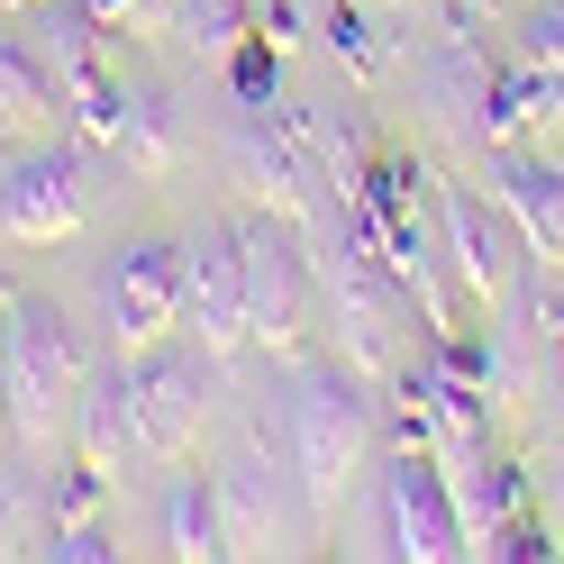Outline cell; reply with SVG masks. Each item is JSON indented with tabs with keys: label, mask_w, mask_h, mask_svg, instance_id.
I'll return each instance as SVG.
<instances>
[{
	"label": "cell",
	"mask_w": 564,
	"mask_h": 564,
	"mask_svg": "<svg viewBox=\"0 0 564 564\" xmlns=\"http://www.w3.org/2000/svg\"><path fill=\"white\" fill-rule=\"evenodd\" d=\"M0 373H10V437L55 455L83 401V337L46 292L10 301V337H0Z\"/></svg>",
	"instance_id": "cell-1"
},
{
	"label": "cell",
	"mask_w": 564,
	"mask_h": 564,
	"mask_svg": "<svg viewBox=\"0 0 564 564\" xmlns=\"http://www.w3.org/2000/svg\"><path fill=\"white\" fill-rule=\"evenodd\" d=\"M365 455H373V401H365V373L356 365H301L292 382V474L310 491V510H337L346 501V482L365 474Z\"/></svg>",
	"instance_id": "cell-2"
},
{
	"label": "cell",
	"mask_w": 564,
	"mask_h": 564,
	"mask_svg": "<svg viewBox=\"0 0 564 564\" xmlns=\"http://www.w3.org/2000/svg\"><path fill=\"white\" fill-rule=\"evenodd\" d=\"M128 392H137V465L155 474H183L200 455V429H209V401H219V356L192 337H164L147 356H128Z\"/></svg>",
	"instance_id": "cell-3"
},
{
	"label": "cell",
	"mask_w": 564,
	"mask_h": 564,
	"mask_svg": "<svg viewBox=\"0 0 564 564\" xmlns=\"http://www.w3.org/2000/svg\"><path fill=\"white\" fill-rule=\"evenodd\" d=\"M237 228H246V346L292 365L310 346V310H319V256L301 246V219H273V209Z\"/></svg>",
	"instance_id": "cell-4"
},
{
	"label": "cell",
	"mask_w": 564,
	"mask_h": 564,
	"mask_svg": "<svg viewBox=\"0 0 564 564\" xmlns=\"http://www.w3.org/2000/svg\"><path fill=\"white\" fill-rule=\"evenodd\" d=\"M319 292L337 301L346 365H356L365 382L392 373V365H401V310H410V292L392 282V264L356 237V219H346V246H328V256H319Z\"/></svg>",
	"instance_id": "cell-5"
},
{
	"label": "cell",
	"mask_w": 564,
	"mask_h": 564,
	"mask_svg": "<svg viewBox=\"0 0 564 564\" xmlns=\"http://www.w3.org/2000/svg\"><path fill=\"white\" fill-rule=\"evenodd\" d=\"M100 319H110L119 356H147V346L183 337V246L173 237H128L100 264Z\"/></svg>",
	"instance_id": "cell-6"
},
{
	"label": "cell",
	"mask_w": 564,
	"mask_h": 564,
	"mask_svg": "<svg viewBox=\"0 0 564 564\" xmlns=\"http://www.w3.org/2000/svg\"><path fill=\"white\" fill-rule=\"evenodd\" d=\"M437 228H446V264L455 282H465V301L482 310V319H501V310H519V228H510V209L501 200H482L465 183H437Z\"/></svg>",
	"instance_id": "cell-7"
},
{
	"label": "cell",
	"mask_w": 564,
	"mask_h": 564,
	"mask_svg": "<svg viewBox=\"0 0 564 564\" xmlns=\"http://www.w3.org/2000/svg\"><path fill=\"white\" fill-rule=\"evenodd\" d=\"M91 219V155L83 147H28L0 173V237L10 246H55Z\"/></svg>",
	"instance_id": "cell-8"
},
{
	"label": "cell",
	"mask_w": 564,
	"mask_h": 564,
	"mask_svg": "<svg viewBox=\"0 0 564 564\" xmlns=\"http://www.w3.org/2000/svg\"><path fill=\"white\" fill-rule=\"evenodd\" d=\"M382 501H392V555H410V564L474 555L465 510H455V482H446V465H437V446H401L392 465H382Z\"/></svg>",
	"instance_id": "cell-9"
},
{
	"label": "cell",
	"mask_w": 564,
	"mask_h": 564,
	"mask_svg": "<svg viewBox=\"0 0 564 564\" xmlns=\"http://www.w3.org/2000/svg\"><path fill=\"white\" fill-rule=\"evenodd\" d=\"M183 328L209 356L246 346V228L237 219H209L200 237H183Z\"/></svg>",
	"instance_id": "cell-10"
},
{
	"label": "cell",
	"mask_w": 564,
	"mask_h": 564,
	"mask_svg": "<svg viewBox=\"0 0 564 564\" xmlns=\"http://www.w3.org/2000/svg\"><path fill=\"white\" fill-rule=\"evenodd\" d=\"M228 173H237L246 209H273V219H301L310 228V183H319V164H310V147H301L292 119L246 110L228 128Z\"/></svg>",
	"instance_id": "cell-11"
},
{
	"label": "cell",
	"mask_w": 564,
	"mask_h": 564,
	"mask_svg": "<svg viewBox=\"0 0 564 564\" xmlns=\"http://www.w3.org/2000/svg\"><path fill=\"white\" fill-rule=\"evenodd\" d=\"M491 200L510 209L519 246L538 256L546 273H564V164L528 155V147H501V164H491Z\"/></svg>",
	"instance_id": "cell-12"
},
{
	"label": "cell",
	"mask_w": 564,
	"mask_h": 564,
	"mask_svg": "<svg viewBox=\"0 0 564 564\" xmlns=\"http://www.w3.org/2000/svg\"><path fill=\"white\" fill-rule=\"evenodd\" d=\"M219 528H228V555H273L282 546V501H273V465H264V437H237V455L219 474Z\"/></svg>",
	"instance_id": "cell-13"
},
{
	"label": "cell",
	"mask_w": 564,
	"mask_h": 564,
	"mask_svg": "<svg viewBox=\"0 0 564 564\" xmlns=\"http://www.w3.org/2000/svg\"><path fill=\"white\" fill-rule=\"evenodd\" d=\"M74 455L91 474H128L137 465V392H128V356L110 373H83V401H74Z\"/></svg>",
	"instance_id": "cell-14"
},
{
	"label": "cell",
	"mask_w": 564,
	"mask_h": 564,
	"mask_svg": "<svg viewBox=\"0 0 564 564\" xmlns=\"http://www.w3.org/2000/svg\"><path fill=\"white\" fill-rule=\"evenodd\" d=\"M64 128V83L28 37H0V137L10 147H46Z\"/></svg>",
	"instance_id": "cell-15"
},
{
	"label": "cell",
	"mask_w": 564,
	"mask_h": 564,
	"mask_svg": "<svg viewBox=\"0 0 564 564\" xmlns=\"http://www.w3.org/2000/svg\"><path fill=\"white\" fill-rule=\"evenodd\" d=\"M164 555H183V564L228 555V528H219V491H209V474H183V482L164 491Z\"/></svg>",
	"instance_id": "cell-16"
},
{
	"label": "cell",
	"mask_w": 564,
	"mask_h": 564,
	"mask_svg": "<svg viewBox=\"0 0 564 564\" xmlns=\"http://www.w3.org/2000/svg\"><path fill=\"white\" fill-rule=\"evenodd\" d=\"M119 155H128V173H173V164H183V128H173V100L155 83H128Z\"/></svg>",
	"instance_id": "cell-17"
},
{
	"label": "cell",
	"mask_w": 564,
	"mask_h": 564,
	"mask_svg": "<svg viewBox=\"0 0 564 564\" xmlns=\"http://www.w3.org/2000/svg\"><path fill=\"white\" fill-rule=\"evenodd\" d=\"M173 37H192L200 55H228L237 37H256V0H173Z\"/></svg>",
	"instance_id": "cell-18"
},
{
	"label": "cell",
	"mask_w": 564,
	"mask_h": 564,
	"mask_svg": "<svg viewBox=\"0 0 564 564\" xmlns=\"http://www.w3.org/2000/svg\"><path fill=\"white\" fill-rule=\"evenodd\" d=\"M228 83H237L246 110H282V55H273L264 37H237V46H228Z\"/></svg>",
	"instance_id": "cell-19"
},
{
	"label": "cell",
	"mask_w": 564,
	"mask_h": 564,
	"mask_svg": "<svg viewBox=\"0 0 564 564\" xmlns=\"http://www.w3.org/2000/svg\"><path fill=\"white\" fill-rule=\"evenodd\" d=\"M328 46H337V64H346L356 83L382 74V37H373V19L356 10V0H337V10H328Z\"/></svg>",
	"instance_id": "cell-20"
},
{
	"label": "cell",
	"mask_w": 564,
	"mask_h": 564,
	"mask_svg": "<svg viewBox=\"0 0 564 564\" xmlns=\"http://www.w3.org/2000/svg\"><path fill=\"white\" fill-rule=\"evenodd\" d=\"M110 37H173V0H83Z\"/></svg>",
	"instance_id": "cell-21"
},
{
	"label": "cell",
	"mask_w": 564,
	"mask_h": 564,
	"mask_svg": "<svg viewBox=\"0 0 564 564\" xmlns=\"http://www.w3.org/2000/svg\"><path fill=\"white\" fill-rule=\"evenodd\" d=\"M519 55H528V64H546V74H564V0H528V19H519Z\"/></svg>",
	"instance_id": "cell-22"
},
{
	"label": "cell",
	"mask_w": 564,
	"mask_h": 564,
	"mask_svg": "<svg viewBox=\"0 0 564 564\" xmlns=\"http://www.w3.org/2000/svg\"><path fill=\"white\" fill-rule=\"evenodd\" d=\"M10 301H19V292H10V282H0V337H10Z\"/></svg>",
	"instance_id": "cell-23"
},
{
	"label": "cell",
	"mask_w": 564,
	"mask_h": 564,
	"mask_svg": "<svg viewBox=\"0 0 564 564\" xmlns=\"http://www.w3.org/2000/svg\"><path fill=\"white\" fill-rule=\"evenodd\" d=\"M10 10H46V0H10Z\"/></svg>",
	"instance_id": "cell-24"
},
{
	"label": "cell",
	"mask_w": 564,
	"mask_h": 564,
	"mask_svg": "<svg viewBox=\"0 0 564 564\" xmlns=\"http://www.w3.org/2000/svg\"><path fill=\"white\" fill-rule=\"evenodd\" d=\"M0 147H10V137H0Z\"/></svg>",
	"instance_id": "cell-25"
}]
</instances>
